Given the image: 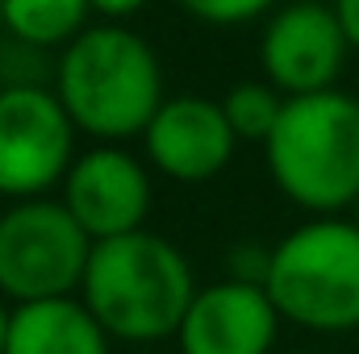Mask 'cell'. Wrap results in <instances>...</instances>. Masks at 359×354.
Here are the masks:
<instances>
[{"instance_id": "obj_1", "label": "cell", "mask_w": 359, "mask_h": 354, "mask_svg": "<svg viewBox=\"0 0 359 354\" xmlns=\"http://www.w3.org/2000/svg\"><path fill=\"white\" fill-rule=\"evenodd\" d=\"M50 88L63 100L76 129L92 142H134L168 100L159 50L117 21H92L55 55Z\"/></svg>"}, {"instance_id": "obj_2", "label": "cell", "mask_w": 359, "mask_h": 354, "mask_svg": "<svg viewBox=\"0 0 359 354\" xmlns=\"http://www.w3.org/2000/svg\"><path fill=\"white\" fill-rule=\"evenodd\" d=\"M196 288V271L176 242L155 229H138L92 246L80 300L117 346L155 351L176 342Z\"/></svg>"}, {"instance_id": "obj_3", "label": "cell", "mask_w": 359, "mask_h": 354, "mask_svg": "<svg viewBox=\"0 0 359 354\" xmlns=\"http://www.w3.org/2000/svg\"><path fill=\"white\" fill-rule=\"evenodd\" d=\"M276 192L309 217H343L359 200V96L347 88L284 100L264 142Z\"/></svg>"}, {"instance_id": "obj_4", "label": "cell", "mask_w": 359, "mask_h": 354, "mask_svg": "<svg viewBox=\"0 0 359 354\" xmlns=\"http://www.w3.org/2000/svg\"><path fill=\"white\" fill-rule=\"evenodd\" d=\"M268 296L284 325L305 334L359 330V225L351 217H305L271 242Z\"/></svg>"}, {"instance_id": "obj_5", "label": "cell", "mask_w": 359, "mask_h": 354, "mask_svg": "<svg viewBox=\"0 0 359 354\" xmlns=\"http://www.w3.org/2000/svg\"><path fill=\"white\" fill-rule=\"evenodd\" d=\"M92 242L59 196L17 200L0 208V296L34 304L80 296Z\"/></svg>"}, {"instance_id": "obj_6", "label": "cell", "mask_w": 359, "mask_h": 354, "mask_svg": "<svg viewBox=\"0 0 359 354\" xmlns=\"http://www.w3.org/2000/svg\"><path fill=\"white\" fill-rule=\"evenodd\" d=\"M80 155V129L50 84L0 88V200L59 196Z\"/></svg>"}, {"instance_id": "obj_7", "label": "cell", "mask_w": 359, "mask_h": 354, "mask_svg": "<svg viewBox=\"0 0 359 354\" xmlns=\"http://www.w3.org/2000/svg\"><path fill=\"white\" fill-rule=\"evenodd\" d=\"M351 55L330 0H284L259 25V76L288 100L339 88Z\"/></svg>"}, {"instance_id": "obj_8", "label": "cell", "mask_w": 359, "mask_h": 354, "mask_svg": "<svg viewBox=\"0 0 359 354\" xmlns=\"http://www.w3.org/2000/svg\"><path fill=\"white\" fill-rule=\"evenodd\" d=\"M59 200L80 221L92 242L126 238L147 229L155 204V171L151 163L117 142H92L76 155L72 171L59 187Z\"/></svg>"}, {"instance_id": "obj_9", "label": "cell", "mask_w": 359, "mask_h": 354, "mask_svg": "<svg viewBox=\"0 0 359 354\" xmlns=\"http://www.w3.org/2000/svg\"><path fill=\"white\" fill-rule=\"evenodd\" d=\"M138 142L151 171L172 183H209L230 167L238 150V134L230 129L222 100L201 92L168 96Z\"/></svg>"}, {"instance_id": "obj_10", "label": "cell", "mask_w": 359, "mask_h": 354, "mask_svg": "<svg viewBox=\"0 0 359 354\" xmlns=\"http://www.w3.org/2000/svg\"><path fill=\"white\" fill-rule=\"evenodd\" d=\"M280 309L259 283H201L176 334V354H271L280 342Z\"/></svg>"}, {"instance_id": "obj_11", "label": "cell", "mask_w": 359, "mask_h": 354, "mask_svg": "<svg viewBox=\"0 0 359 354\" xmlns=\"http://www.w3.org/2000/svg\"><path fill=\"white\" fill-rule=\"evenodd\" d=\"M113 338L80 296L13 304L4 354H113Z\"/></svg>"}, {"instance_id": "obj_12", "label": "cell", "mask_w": 359, "mask_h": 354, "mask_svg": "<svg viewBox=\"0 0 359 354\" xmlns=\"http://www.w3.org/2000/svg\"><path fill=\"white\" fill-rule=\"evenodd\" d=\"M92 21L88 0H4V29L8 38L38 46L46 55H59L67 42H76Z\"/></svg>"}, {"instance_id": "obj_13", "label": "cell", "mask_w": 359, "mask_h": 354, "mask_svg": "<svg viewBox=\"0 0 359 354\" xmlns=\"http://www.w3.org/2000/svg\"><path fill=\"white\" fill-rule=\"evenodd\" d=\"M284 100L288 96H280L259 76V80H238L222 96V108H226V121L238 134V142H259L264 146L271 138V129H276V121H280V113H284Z\"/></svg>"}, {"instance_id": "obj_14", "label": "cell", "mask_w": 359, "mask_h": 354, "mask_svg": "<svg viewBox=\"0 0 359 354\" xmlns=\"http://www.w3.org/2000/svg\"><path fill=\"white\" fill-rule=\"evenodd\" d=\"M176 4H180V13H188L201 25L238 29V25H251V21L264 25L284 0H176Z\"/></svg>"}, {"instance_id": "obj_15", "label": "cell", "mask_w": 359, "mask_h": 354, "mask_svg": "<svg viewBox=\"0 0 359 354\" xmlns=\"http://www.w3.org/2000/svg\"><path fill=\"white\" fill-rule=\"evenodd\" d=\"M50 76H55V55L0 34V88H34L50 84Z\"/></svg>"}, {"instance_id": "obj_16", "label": "cell", "mask_w": 359, "mask_h": 354, "mask_svg": "<svg viewBox=\"0 0 359 354\" xmlns=\"http://www.w3.org/2000/svg\"><path fill=\"white\" fill-rule=\"evenodd\" d=\"M268 271H271V246H264V242H234L230 246V255H226V279L268 288Z\"/></svg>"}, {"instance_id": "obj_17", "label": "cell", "mask_w": 359, "mask_h": 354, "mask_svg": "<svg viewBox=\"0 0 359 354\" xmlns=\"http://www.w3.org/2000/svg\"><path fill=\"white\" fill-rule=\"evenodd\" d=\"M92 17L96 21H117V25H130V17H138L151 0H88Z\"/></svg>"}, {"instance_id": "obj_18", "label": "cell", "mask_w": 359, "mask_h": 354, "mask_svg": "<svg viewBox=\"0 0 359 354\" xmlns=\"http://www.w3.org/2000/svg\"><path fill=\"white\" fill-rule=\"evenodd\" d=\"M330 4H334V17H339V25L347 34L351 50L359 55V0H330Z\"/></svg>"}, {"instance_id": "obj_19", "label": "cell", "mask_w": 359, "mask_h": 354, "mask_svg": "<svg viewBox=\"0 0 359 354\" xmlns=\"http://www.w3.org/2000/svg\"><path fill=\"white\" fill-rule=\"evenodd\" d=\"M8 325H13V304L0 296V354H4V346H8Z\"/></svg>"}, {"instance_id": "obj_20", "label": "cell", "mask_w": 359, "mask_h": 354, "mask_svg": "<svg viewBox=\"0 0 359 354\" xmlns=\"http://www.w3.org/2000/svg\"><path fill=\"white\" fill-rule=\"evenodd\" d=\"M126 354H176V351H159V346H155V351H126Z\"/></svg>"}, {"instance_id": "obj_21", "label": "cell", "mask_w": 359, "mask_h": 354, "mask_svg": "<svg viewBox=\"0 0 359 354\" xmlns=\"http://www.w3.org/2000/svg\"><path fill=\"white\" fill-rule=\"evenodd\" d=\"M351 221H355V225H359V200H355V208H351Z\"/></svg>"}, {"instance_id": "obj_22", "label": "cell", "mask_w": 359, "mask_h": 354, "mask_svg": "<svg viewBox=\"0 0 359 354\" xmlns=\"http://www.w3.org/2000/svg\"><path fill=\"white\" fill-rule=\"evenodd\" d=\"M0 29H4V0H0Z\"/></svg>"}, {"instance_id": "obj_23", "label": "cell", "mask_w": 359, "mask_h": 354, "mask_svg": "<svg viewBox=\"0 0 359 354\" xmlns=\"http://www.w3.org/2000/svg\"><path fill=\"white\" fill-rule=\"evenodd\" d=\"M292 354H309V351H292Z\"/></svg>"}]
</instances>
